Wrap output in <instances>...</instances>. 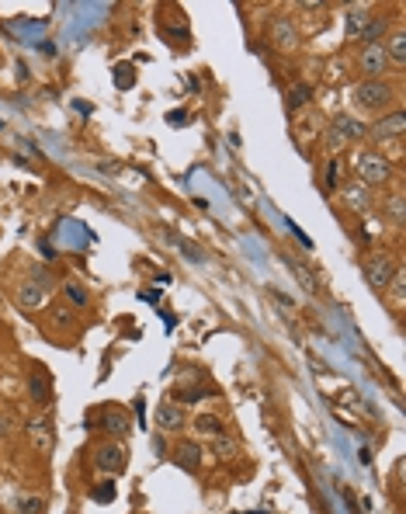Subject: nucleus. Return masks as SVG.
Segmentation results:
<instances>
[{"label":"nucleus","mask_w":406,"mask_h":514,"mask_svg":"<svg viewBox=\"0 0 406 514\" xmlns=\"http://www.w3.org/2000/svg\"><path fill=\"white\" fill-rule=\"evenodd\" d=\"M90 497H94V504H111V500H115V483H101Z\"/></svg>","instance_id":"obj_24"},{"label":"nucleus","mask_w":406,"mask_h":514,"mask_svg":"<svg viewBox=\"0 0 406 514\" xmlns=\"http://www.w3.org/2000/svg\"><path fill=\"white\" fill-rule=\"evenodd\" d=\"M340 195H344V202L351 205L354 212H368V209H372V195H368L365 185H344Z\"/></svg>","instance_id":"obj_10"},{"label":"nucleus","mask_w":406,"mask_h":514,"mask_svg":"<svg viewBox=\"0 0 406 514\" xmlns=\"http://www.w3.org/2000/svg\"><path fill=\"white\" fill-rule=\"evenodd\" d=\"M365 25H368V4H354L348 11V35H361Z\"/></svg>","instance_id":"obj_16"},{"label":"nucleus","mask_w":406,"mask_h":514,"mask_svg":"<svg viewBox=\"0 0 406 514\" xmlns=\"http://www.w3.org/2000/svg\"><path fill=\"white\" fill-rule=\"evenodd\" d=\"M361 135H368V129L354 118V115H337L333 118V125L326 129V139H330V146L337 150V146H344L348 139H361Z\"/></svg>","instance_id":"obj_3"},{"label":"nucleus","mask_w":406,"mask_h":514,"mask_svg":"<svg viewBox=\"0 0 406 514\" xmlns=\"http://www.w3.org/2000/svg\"><path fill=\"white\" fill-rule=\"evenodd\" d=\"M42 299H46V289H42L38 282H25V285L18 289V302H21V306H28V309H31V306H38Z\"/></svg>","instance_id":"obj_13"},{"label":"nucleus","mask_w":406,"mask_h":514,"mask_svg":"<svg viewBox=\"0 0 406 514\" xmlns=\"http://www.w3.org/2000/svg\"><path fill=\"white\" fill-rule=\"evenodd\" d=\"M392 278H396V264H392L389 257L375 254V257H368V261H365V282H368L375 292H385Z\"/></svg>","instance_id":"obj_4"},{"label":"nucleus","mask_w":406,"mask_h":514,"mask_svg":"<svg viewBox=\"0 0 406 514\" xmlns=\"http://www.w3.org/2000/svg\"><path fill=\"white\" fill-rule=\"evenodd\" d=\"M28 438H31V445H35V452H42V456H49L56 445V434H53V421L49 417H35L31 424H28Z\"/></svg>","instance_id":"obj_5"},{"label":"nucleus","mask_w":406,"mask_h":514,"mask_svg":"<svg viewBox=\"0 0 406 514\" xmlns=\"http://www.w3.org/2000/svg\"><path fill=\"white\" fill-rule=\"evenodd\" d=\"M274 42H278L281 49H292V46L298 42L296 28H292V21H288V18H278V21H274Z\"/></svg>","instance_id":"obj_12"},{"label":"nucleus","mask_w":406,"mask_h":514,"mask_svg":"<svg viewBox=\"0 0 406 514\" xmlns=\"http://www.w3.org/2000/svg\"><path fill=\"white\" fill-rule=\"evenodd\" d=\"M170 240H174V244L181 247V254H184V257H191L194 264H205V254H202V250H198V247H194V244H181L177 237H170Z\"/></svg>","instance_id":"obj_23"},{"label":"nucleus","mask_w":406,"mask_h":514,"mask_svg":"<svg viewBox=\"0 0 406 514\" xmlns=\"http://www.w3.org/2000/svg\"><path fill=\"white\" fill-rule=\"evenodd\" d=\"M177 462L184 466V469H198V462H202V448L194 445V441H184V445H177Z\"/></svg>","instance_id":"obj_14"},{"label":"nucleus","mask_w":406,"mask_h":514,"mask_svg":"<svg viewBox=\"0 0 406 514\" xmlns=\"http://www.w3.org/2000/svg\"><path fill=\"white\" fill-rule=\"evenodd\" d=\"M63 292H66V299H70L73 306H87V299H90L80 282H66V285H63Z\"/></svg>","instance_id":"obj_21"},{"label":"nucleus","mask_w":406,"mask_h":514,"mask_svg":"<svg viewBox=\"0 0 406 514\" xmlns=\"http://www.w3.org/2000/svg\"><path fill=\"white\" fill-rule=\"evenodd\" d=\"M98 469L122 473V469H125V452H122L118 445H101V448H98Z\"/></svg>","instance_id":"obj_9"},{"label":"nucleus","mask_w":406,"mask_h":514,"mask_svg":"<svg viewBox=\"0 0 406 514\" xmlns=\"http://www.w3.org/2000/svg\"><path fill=\"white\" fill-rule=\"evenodd\" d=\"M358 174H361L365 188H375V185H385L392 178V163L385 160L382 153H361L358 157Z\"/></svg>","instance_id":"obj_1"},{"label":"nucleus","mask_w":406,"mask_h":514,"mask_svg":"<svg viewBox=\"0 0 406 514\" xmlns=\"http://www.w3.org/2000/svg\"><path fill=\"white\" fill-rule=\"evenodd\" d=\"M209 452H212L216 459H233V456H236V441L226 438V434H216L212 445H209Z\"/></svg>","instance_id":"obj_17"},{"label":"nucleus","mask_w":406,"mask_h":514,"mask_svg":"<svg viewBox=\"0 0 406 514\" xmlns=\"http://www.w3.org/2000/svg\"><path fill=\"white\" fill-rule=\"evenodd\" d=\"M98 424L105 428L108 434H115V438H122V434L132 431V421L122 413V410H101V417H98Z\"/></svg>","instance_id":"obj_8"},{"label":"nucleus","mask_w":406,"mask_h":514,"mask_svg":"<svg viewBox=\"0 0 406 514\" xmlns=\"http://www.w3.org/2000/svg\"><path fill=\"white\" fill-rule=\"evenodd\" d=\"M18 508H21L25 514H42V508H46V504H42L38 497H21V500H18Z\"/></svg>","instance_id":"obj_25"},{"label":"nucleus","mask_w":406,"mask_h":514,"mask_svg":"<svg viewBox=\"0 0 406 514\" xmlns=\"http://www.w3.org/2000/svg\"><path fill=\"white\" fill-rule=\"evenodd\" d=\"M382 35H385V18H368V25L361 28V35H358V38H361L365 46H379Z\"/></svg>","instance_id":"obj_15"},{"label":"nucleus","mask_w":406,"mask_h":514,"mask_svg":"<svg viewBox=\"0 0 406 514\" xmlns=\"http://www.w3.org/2000/svg\"><path fill=\"white\" fill-rule=\"evenodd\" d=\"M157 424H160L163 431H181V428H184V413H181L174 404H160V410H157Z\"/></svg>","instance_id":"obj_11"},{"label":"nucleus","mask_w":406,"mask_h":514,"mask_svg":"<svg viewBox=\"0 0 406 514\" xmlns=\"http://www.w3.org/2000/svg\"><path fill=\"white\" fill-rule=\"evenodd\" d=\"M385 56H389L392 63H400V66H403V63H406V35H392V38H389V49H385Z\"/></svg>","instance_id":"obj_20"},{"label":"nucleus","mask_w":406,"mask_h":514,"mask_svg":"<svg viewBox=\"0 0 406 514\" xmlns=\"http://www.w3.org/2000/svg\"><path fill=\"white\" fill-rule=\"evenodd\" d=\"M358 63H361L365 77H372V81H375V77H379L382 70L389 66V56H385V46H365V49H361V59H358Z\"/></svg>","instance_id":"obj_7"},{"label":"nucleus","mask_w":406,"mask_h":514,"mask_svg":"<svg viewBox=\"0 0 406 514\" xmlns=\"http://www.w3.org/2000/svg\"><path fill=\"white\" fill-rule=\"evenodd\" d=\"M254 514H261V511H254Z\"/></svg>","instance_id":"obj_31"},{"label":"nucleus","mask_w":406,"mask_h":514,"mask_svg":"<svg viewBox=\"0 0 406 514\" xmlns=\"http://www.w3.org/2000/svg\"><path fill=\"white\" fill-rule=\"evenodd\" d=\"M129 70H132V66H118V73H115V83H118L122 91H125V87H132V83H135V73H129Z\"/></svg>","instance_id":"obj_26"},{"label":"nucleus","mask_w":406,"mask_h":514,"mask_svg":"<svg viewBox=\"0 0 406 514\" xmlns=\"http://www.w3.org/2000/svg\"><path fill=\"white\" fill-rule=\"evenodd\" d=\"M53 320H56L59 327L73 324V309H70V306H56V309H53Z\"/></svg>","instance_id":"obj_27"},{"label":"nucleus","mask_w":406,"mask_h":514,"mask_svg":"<svg viewBox=\"0 0 406 514\" xmlns=\"http://www.w3.org/2000/svg\"><path fill=\"white\" fill-rule=\"evenodd\" d=\"M385 209H389V216L396 219V222H403V198H400V195H392Z\"/></svg>","instance_id":"obj_28"},{"label":"nucleus","mask_w":406,"mask_h":514,"mask_svg":"<svg viewBox=\"0 0 406 514\" xmlns=\"http://www.w3.org/2000/svg\"><path fill=\"white\" fill-rule=\"evenodd\" d=\"M31 396H35V404H46V389H42V376H31Z\"/></svg>","instance_id":"obj_29"},{"label":"nucleus","mask_w":406,"mask_h":514,"mask_svg":"<svg viewBox=\"0 0 406 514\" xmlns=\"http://www.w3.org/2000/svg\"><path fill=\"white\" fill-rule=\"evenodd\" d=\"M326 178H330L326 185H337V160H333V163H330V167H326Z\"/></svg>","instance_id":"obj_30"},{"label":"nucleus","mask_w":406,"mask_h":514,"mask_svg":"<svg viewBox=\"0 0 406 514\" xmlns=\"http://www.w3.org/2000/svg\"><path fill=\"white\" fill-rule=\"evenodd\" d=\"M306 101H309V87H306V83H296V87L288 91V108L296 111V108H302Z\"/></svg>","instance_id":"obj_22"},{"label":"nucleus","mask_w":406,"mask_h":514,"mask_svg":"<svg viewBox=\"0 0 406 514\" xmlns=\"http://www.w3.org/2000/svg\"><path fill=\"white\" fill-rule=\"evenodd\" d=\"M354 101L361 105V108H385L389 101H392V91L385 87L382 81H365V83H358L354 87Z\"/></svg>","instance_id":"obj_2"},{"label":"nucleus","mask_w":406,"mask_h":514,"mask_svg":"<svg viewBox=\"0 0 406 514\" xmlns=\"http://www.w3.org/2000/svg\"><path fill=\"white\" fill-rule=\"evenodd\" d=\"M403 129H406V115L403 111H392L389 118H382V122H375L368 133L375 135L379 143H389V139H400L403 135Z\"/></svg>","instance_id":"obj_6"},{"label":"nucleus","mask_w":406,"mask_h":514,"mask_svg":"<svg viewBox=\"0 0 406 514\" xmlns=\"http://www.w3.org/2000/svg\"><path fill=\"white\" fill-rule=\"evenodd\" d=\"M194 431L216 438V434H222V421H219L216 413H198V417H194Z\"/></svg>","instance_id":"obj_18"},{"label":"nucleus","mask_w":406,"mask_h":514,"mask_svg":"<svg viewBox=\"0 0 406 514\" xmlns=\"http://www.w3.org/2000/svg\"><path fill=\"white\" fill-rule=\"evenodd\" d=\"M285 264H288V268H292V274H296L298 282H302V289H306V292H316V278H313V274H309V271L302 268V264H298V261H292V257H285Z\"/></svg>","instance_id":"obj_19"}]
</instances>
